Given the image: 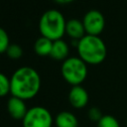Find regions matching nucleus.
<instances>
[{
	"mask_svg": "<svg viewBox=\"0 0 127 127\" xmlns=\"http://www.w3.org/2000/svg\"><path fill=\"white\" fill-rule=\"evenodd\" d=\"M69 54V48L68 45L64 40H57L53 43L52 52L50 54V57L57 61H64L66 60Z\"/></svg>",
	"mask_w": 127,
	"mask_h": 127,
	"instance_id": "obj_10",
	"label": "nucleus"
},
{
	"mask_svg": "<svg viewBox=\"0 0 127 127\" xmlns=\"http://www.w3.org/2000/svg\"><path fill=\"white\" fill-rule=\"evenodd\" d=\"M97 127H120L119 121L112 115H103L97 122Z\"/></svg>",
	"mask_w": 127,
	"mask_h": 127,
	"instance_id": "obj_13",
	"label": "nucleus"
},
{
	"mask_svg": "<svg viewBox=\"0 0 127 127\" xmlns=\"http://www.w3.org/2000/svg\"><path fill=\"white\" fill-rule=\"evenodd\" d=\"M65 34L73 40L79 41L85 35V30L82 24V21L77 19H70L66 21L65 25Z\"/></svg>",
	"mask_w": 127,
	"mask_h": 127,
	"instance_id": "obj_9",
	"label": "nucleus"
},
{
	"mask_svg": "<svg viewBox=\"0 0 127 127\" xmlns=\"http://www.w3.org/2000/svg\"><path fill=\"white\" fill-rule=\"evenodd\" d=\"M66 21L64 15L56 9L46 11L40 18L39 31L41 36L50 39L51 41L61 40L65 34Z\"/></svg>",
	"mask_w": 127,
	"mask_h": 127,
	"instance_id": "obj_3",
	"label": "nucleus"
},
{
	"mask_svg": "<svg viewBox=\"0 0 127 127\" xmlns=\"http://www.w3.org/2000/svg\"><path fill=\"white\" fill-rule=\"evenodd\" d=\"M78 57L88 64H101L107 55L104 42L98 36L85 35L76 44Z\"/></svg>",
	"mask_w": 127,
	"mask_h": 127,
	"instance_id": "obj_2",
	"label": "nucleus"
},
{
	"mask_svg": "<svg viewBox=\"0 0 127 127\" xmlns=\"http://www.w3.org/2000/svg\"><path fill=\"white\" fill-rule=\"evenodd\" d=\"M10 93L23 100L34 98L41 88V76L31 66L17 68L10 77Z\"/></svg>",
	"mask_w": 127,
	"mask_h": 127,
	"instance_id": "obj_1",
	"label": "nucleus"
},
{
	"mask_svg": "<svg viewBox=\"0 0 127 127\" xmlns=\"http://www.w3.org/2000/svg\"><path fill=\"white\" fill-rule=\"evenodd\" d=\"M10 45L11 44H10L8 33L3 28L0 27V54L6 53V51Z\"/></svg>",
	"mask_w": 127,
	"mask_h": 127,
	"instance_id": "obj_16",
	"label": "nucleus"
},
{
	"mask_svg": "<svg viewBox=\"0 0 127 127\" xmlns=\"http://www.w3.org/2000/svg\"><path fill=\"white\" fill-rule=\"evenodd\" d=\"M23 127H52L53 116L44 106H33L28 109L22 120Z\"/></svg>",
	"mask_w": 127,
	"mask_h": 127,
	"instance_id": "obj_5",
	"label": "nucleus"
},
{
	"mask_svg": "<svg viewBox=\"0 0 127 127\" xmlns=\"http://www.w3.org/2000/svg\"><path fill=\"white\" fill-rule=\"evenodd\" d=\"M57 127H78V120L75 115L69 111H62L56 117Z\"/></svg>",
	"mask_w": 127,
	"mask_h": 127,
	"instance_id": "obj_11",
	"label": "nucleus"
},
{
	"mask_svg": "<svg viewBox=\"0 0 127 127\" xmlns=\"http://www.w3.org/2000/svg\"><path fill=\"white\" fill-rule=\"evenodd\" d=\"M10 78L3 72H0V97H4L10 93Z\"/></svg>",
	"mask_w": 127,
	"mask_h": 127,
	"instance_id": "obj_15",
	"label": "nucleus"
},
{
	"mask_svg": "<svg viewBox=\"0 0 127 127\" xmlns=\"http://www.w3.org/2000/svg\"><path fill=\"white\" fill-rule=\"evenodd\" d=\"M6 55L11 60H18L23 56V49L17 44H11L6 51Z\"/></svg>",
	"mask_w": 127,
	"mask_h": 127,
	"instance_id": "obj_14",
	"label": "nucleus"
},
{
	"mask_svg": "<svg viewBox=\"0 0 127 127\" xmlns=\"http://www.w3.org/2000/svg\"><path fill=\"white\" fill-rule=\"evenodd\" d=\"M126 125H127V118H126Z\"/></svg>",
	"mask_w": 127,
	"mask_h": 127,
	"instance_id": "obj_19",
	"label": "nucleus"
},
{
	"mask_svg": "<svg viewBox=\"0 0 127 127\" xmlns=\"http://www.w3.org/2000/svg\"><path fill=\"white\" fill-rule=\"evenodd\" d=\"M88 118L91 120V121H94V122H98L100 119H101V117L103 116L102 115V113H101V111H100V109L99 108H97V107H91L89 110H88Z\"/></svg>",
	"mask_w": 127,
	"mask_h": 127,
	"instance_id": "obj_17",
	"label": "nucleus"
},
{
	"mask_svg": "<svg viewBox=\"0 0 127 127\" xmlns=\"http://www.w3.org/2000/svg\"><path fill=\"white\" fill-rule=\"evenodd\" d=\"M54 1L59 3V4H68V3L72 2L73 0H54Z\"/></svg>",
	"mask_w": 127,
	"mask_h": 127,
	"instance_id": "obj_18",
	"label": "nucleus"
},
{
	"mask_svg": "<svg viewBox=\"0 0 127 127\" xmlns=\"http://www.w3.org/2000/svg\"><path fill=\"white\" fill-rule=\"evenodd\" d=\"M61 72L71 86L80 85L87 76V65L79 57H69L64 61Z\"/></svg>",
	"mask_w": 127,
	"mask_h": 127,
	"instance_id": "obj_4",
	"label": "nucleus"
},
{
	"mask_svg": "<svg viewBox=\"0 0 127 127\" xmlns=\"http://www.w3.org/2000/svg\"><path fill=\"white\" fill-rule=\"evenodd\" d=\"M88 93L81 85L72 86L68 92V102L75 109H81L88 103Z\"/></svg>",
	"mask_w": 127,
	"mask_h": 127,
	"instance_id": "obj_7",
	"label": "nucleus"
},
{
	"mask_svg": "<svg viewBox=\"0 0 127 127\" xmlns=\"http://www.w3.org/2000/svg\"><path fill=\"white\" fill-rule=\"evenodd\" d=\"M82 24L86 35L99 36L105 26V20L101 12L98 10H89L82 19Z\"/></svg>",
	"mask_w": 127,
	"mask_h": 127,
	"instance_id": "obj_6",
	"label": "nucleus"
},
{
	"mask_svg": "<svg viewBox=\"0 0 127 127\" xmlns=\"http://www.w3.org/2000/svg\"><path fill=\"white\" fill-rule=\"evenodd\" d=\"M53 41H51L48 38H45L41 36L38 38L34 44V51L35 53L40 57H46L50 56L53 48Z\"/></svg>",
	"mask_w": 127,
	"mask_h": 127,
	"instance_id": "obj_12",
	"label": "nucleus"
},
{
	"mask_svg": "<svg viewBox=\"0 0 127 127\" xmlns=\"http://www.w3.org/2000/svg\"><path fill=\"white\" fill-rule=\"evenodd\" d=\"M7 110L12 118L16 120H23L28 111V108L25 100L15 96H11L7 101Z\"/></svg>",
	"mask_w": 127,
	"mask_h": 127,
	"instance_id": "obj_8",
	"label": "nucleus"
}]
</instances>
